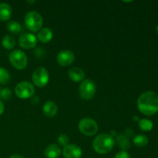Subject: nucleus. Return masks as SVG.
<instances>
[{
	"label": "nucleus",
	"instance_id": "obj_22",
	"mask_svg": "<svg viewBox=\"0 0 158 158\" xmlns=\"http://www.w3.org/2000/svg\"><path fill=\"white\" fill-rule=\"evenodd\" d=\"M10 80V74L4 68H0V84H6Z\"/></svg>",
	"mask_w": 158,
	"mask_h": 158
},
{
	"label": "nucleus",
	"instance_id": "obj_11",
	"mask_svg": "<svg viewBox=\"0 0 158 158\" xmlns=\"http://www.w3.org/2000/svg\"><path fill=\"white\" fill-rule=\"evenodd\" d=\"M63 154L65 158H80L82 157V150L75 144H68L64 147Z\"/></svg>",
	"mask_w": 158,
	"mask_h": 158
},
{
	"label": "nucleus",
	"instance_id": "obj_12",
	"mask_svg": "<svg viewBox=\"0 0 158 158\" xmlns=\"http://www.w3.org/2000/svg\"><path fill=\"white\" fill-rule=\"evenodd\" d=\"M68 76L72 81L79 83L83 80L85 77V73L81 68L73 67L68 71Z\"/></svg>",
	"mask_w": 158,
	"mask_h": 158
},
{
	"label": "nucleus",
	"instance_id": "obj_20",
	"mask_svg": "<svg viewBox=\"0 0 158 158\" xmlns=\"http://www.w3.org/2000/svg\"><path fill=\"white\" fill-rule=\"evenodd\" d=\"M7 29L10 32L14 34H17L21 31L22 26L19 23L15 21H11L7 24Z\"/></svg>",
	"mask_w": 158,
	"mask_h": 158
},
{
	"label": "nucleus",
	"instance_id": "obj_7",
	"mask_svg": "<svg viewBox=\"0 0 158 158\" xmlns=\"http://www.w3.org/2000/svg\"><path fill=\"white\" fill-rule=\"evenodd\" d=\"M15 95L20 99H27L32 97L35 94L33 85L27 81H23L16 85L15 88Z\"/></svg>",
	"mask_w": 158,
	"mask_h": 158
},
{
	"label": "nucleus",
	"instance_id": "obj_8",
	"mask_svg": "<svg viewBox=\"0 0 158 158\" xmlns=\"http://www.w3.org/2000/svg\"><path fill=\"white\" fill-rule=\"evenodd\" d=\"M32 80L34 84L39 87H43L49 82V73L44 67H38L33 71Z\"/></svg>",
	"mask_w": 158,
	"mask_h": 158
},
{
	"label": "nucleus",
	"instance_id": "obj_21",
	"mask_svg": "<svg viewBox=\"0 0 158 158\" xmlns=\"http://www.w3.org/2000/svg\"><path fill=\"white\" fill-rule=\"evenodd\" d=\"M139 127L143 131H150L153 128V123L148 119H142L139 121Z\"/></svg>",
	"mask_w": 158,
	"mask_h": 158
},
{
	"label": "nucleus",
	"instance_id": "obj_29",
	"mask_svg": "<svg viewBox=\"0 0 158 158\" xmlns=\"http://www.w3.org/2000/svg\"><path fill=\"white\" fill-rule=\"evenodd\" d=\"M0 93H1V87H0Z\"/></svg>",
	"mask_w": 158,
	"mask_h": 158
},
{
	"label": "nucleus",
	"instance_id": "obj_2",
	"mask_svg": "<svg viewBox=\"0 0 158 158\" xmlns=\"http://www.w3.org/2000/svg\"><path fill=\"white\" fill-rule=\"evenodd\" d=\"M115 144V140L112 135L106 134H100L93 141L94 151L100 154H105L112 151Z\"/></svg>",
	"mask_w": 158,
	"mask_h": 158
},
{
	"label": "nucleus",
	"instance_id": "obj_1",
	"mask_svg": "<svg viewBox=\"0 0 158 158\" xmlns=\"http://www.w3.org/2000/svg\"><path fill=\"white\" fill-rule=\"evenodd\" d=\"M137 106L140 113L151 116L158 112V96L154 91H146L139 97Z\"/></svg>",
	"mask_w": 158,
	"mask_h": 158
},
{
	"label": "nucleus",
	"instance_id": "obj_27",
	"mask_svg": "<svg viewBox=\"0 0 158 158\" xmlns=\"http://www.w3.org/2000/svg\"><path fill=\"white\" fill-rule=\"evenodd\" d=\"M9 158H24V157H22L21 155H19V154H13V155L11 156Z\"/></svg>",
	"mask_w": 158,
	"mask_h": 158
},
{
	"label": "nucleus",
	"instance_id": "obj_15",
	"mask_svg": "<svg viewBox=\"0 0 158 158\" xmlns=\"http://www.w3.org/2000/svg\"><path fill=\"white\" fill-rule=\"evenodd\" d=\"M45 156L46 158H58L61 154V150L56 144H50L45 150Z\"/></svg>",
	"mask_w": 158,
	"mask_h": 158
},
{
	"label": "nucleus",
	"instance_id": "obj_13",
	"mask_svg": "<svg viewBox=\"0 0 158 158\" xmlns=\"http://www.w3.org/2000/svg\"><path fill=\"white\" fill-rule=\"evenodd\" d=\"M43 113L47 117H53L54 116L56 115L57 111H58V107L56 103L52 101H47L45 103L43 107Z\"/></svg>",
	"mask_w": 158,
	"mask_h": 158
},
{
	"label": "nucleus",
	"instance_id": "obj_24",
	"mask_svg": "<svg viewBox=\"0 0 158 158\" xmlns=\"http://www.w3.org/2000/svg\"><path fill=\"white\" fill-rule=\"evenodd\" d=\"M69 141V137L66 134H60L58 137V142L62 146H66Z\"/></svg>",
	"mask_w": 158,
	"mask_h": 158
},
{
	"label": "nucleus",
	"instance_id": "obj_14",
	"mask_svg": "<svg viewBox=\"0 0 158 158\" xmlns=\"http://www.w3.org/2000/svg\"><path fill=\"white\" fill-rule=\"evenodd\" d=\"M12 8L8 3H0V20L7 21L12 16Z\"/></svg>",
	"mask_w": 158,
	"mask_h": 158
},
{
	"label": "nucleus",
	"instance_id": "obj_23",
	"mask_svg": "<svg viewBox=\"0 0 158 158\" xmlns=\"http://www.w3.org/2000/svg\"><path fill=\"white\" fill-rule=\"evenodd\" d=\"M11 95H12V92L9 89H7V88H5V89H2L1 93H0V97L1 99L4 100H7L10 98Z\"/></svg>",
	"mask_w": 158,
	"mask_h": 158
},
{
	"label": "nucleus",
	"instance_id": "obj_5",
	"mask_svg": "<svg viewBox=\"0 0 158 158\" xmlns=\"http://www.w3.org/2000/svg\"><path fill=\"white\" fill-rule=\"evenodd\" d=\"M9 59L11 64L17 69H23L27 66V56L24 52L19 49L12 51L9 54Z\"/></svg>",
	"mask_w": 158,
	"mask_h": 158
},
{
	"label": "nucleus",
	"instance_id": "obj_9",
	"mask_svg": "<svg viewBox=\"0 0 158 158\" xmlns=\"http://www.w3.org/2000/svg\"><path fill=\"white\" fill-rule=\"evenodd\" d=\"M75 60V55L70 50L64 49L60 51L56 56L57 63L62 66H67L72 64Z\"/></svg>",
	"mask_w": 158,
	"mask_h": 158
},
{
	"label": "nucleus",
	"instance_id": "obj_10",
	"mask_svg": "<svg viewBox=\"0 0 158 158\" xmlns=\"http://www.w3.org/2000/svg\"><path fill=\"white\" fill-rule=\"evenodd\" d=\"M37 43V39L32 33H25L19 39V44L22 48L26 49H32Z\"/></svg>",
	"mask_w": 158,
	"mask_h": 158
},
{
	"label": "nucleus",
	"instance_id": "obj_25",
	"mask_svg": "<svg viewBox=\"0 0 158 158\" xmlns=\"http://www.w3.org/2000/svg\"><path fill=\"white\" fill-rule=\"evenodd\" d=\"M114 158H131V157L126 151H121L116 154Z\"/></svg>",
	"mask_w": 158,
	"mask_h": 158
},
{
	"label": "nucleus",
	"instance_id": "obj_28",
	"mask_svg": "<svg viewBox=\"0 0 158 158\" xmlns=\"http://www.w3.org/2000/svg\"><path fill=\"white\" fill-rule=\"evenodd\" d=\"M127 131H131V132H132V131H131V129H127ZM125 136H127V137H128V136H130V133L128 132L127 135H125Z\"/></svg>",
	"mask_w": 158,
	"mask_h": 158
},
{
	"label": "nucleus",
	"instance_id": "obj_17",
	"mask_svg": "<svg viewBox=\"0 0 158 158\" xmlns=\"http://www.w3.org/2000/svg\"><path fill=\"white\" fill-rule=\"evenodd\" d=\"M2 44L3 47L6 49H13L14 46L15 45V39L10 35H6L2 38Z\"/></svg>",
	"mask_w": 158,
	"mask_h": 158
},
{
	"label": "nucleus",
	"instance_id": "obj_6",
	"mask_svg": "<svg viewBox=\"0 0 158 158\" xmlns=\"http://www.w3.org/2000/svg\"><path fill=\"white\" fill-rule=\"evenodd\" d=\"M80 132L87 137L95 135L98 131V124L95 120L90 118H83L78 125Z\"/></svg>",
	"mask_w": 158,
	"mask_h": 158
},
{
	"label": "nucleus",
	"instance_id": "obj_18",
	"mask_svg": "<svg viewBox=\"0 0 158 158\" xmlns=\"http://www.w3.org/2000/svg\"><path fill=\"white\" fill-rule=\"evenodd\" d=\"M117 143H118L119 146L121 149L123 150H127L129 149L130 147H131V143H130L129 139L127 138V137L125 135H119L117 137Z\"/></svg>",
	"mask_w": 158,
	"mask_h": 158
},
{
	"label": "nucleus",
	"instance_id": "obj_4",
	"mask_svg": "<svg viewBox=\"0 0 158 158\" xmlns=\"http://www.w3.org/2000/svg\"><path fill=\"white\" fill-rule=\"evenodd\" d=\"M96 90L97 86L95 83L89 79L83 80L79 86V94L80 97L85 100H91L95 95Z\"/></svg>",
	"mask_w": 158,
	"mask_h": 158
},
{
	"label": "nucleus",
	"instance_id": "obj_26",
	"mask_svg": "<svg viewBox=\"0 0 158 158\" xmlns=\"http://www.w3.org/2000/svg\"><path fill=\"white\" fill-rule=\"evenodd\" d=\"M4 112V104H3L2 101L0 100V115L3 114Z\"/></svg>",
	"mask_w": 158,
	"mask_h": 158
},
{
	"label": "nucleus",
	"instance_id": "obj_16",
	"mask_svg": "<svg viewBox=\"0 0 158 158\" xmlns=\"http://www.w3.org/2000/svg\"><path fill=\"white\" fill-rule=\"evenodd\" d=\"M52 31L49 28H44L39 32L38 39L43 43H47L52 40Z\"/></svg>",
	"mask_w": 158,
	"mask_h": 158
},
{
	"label": "nucleus",
	"instance_id": "obj_19",
	"mask_svg": "<svg viewBox=\"0 0 158 158\" xmlns=\"http://www.w3.org/2000/svg\"><path fill=\"white\" fill-rule=\"evenodd\" d=\"M133 141H134V143L137 147L143 148V147H145L148 143V138L145 135L140 134V135L136 136L134 140H133Z\"/></svg>",
	"mask_w": 158,
	"mask_h": 158
},
{
	"label": "nucleus",
	"instance_id": "obj_3",
	"mask_svg": "<svg viewBox=\"0 0 158 158\" xmlns=\"http://www.w3.org/2000/svg\"><path fill=\"white\" fill-rule=\"evenodd\" d=\"M25 24L29 30L37 32L40 30L43 25V19L36 11H31L25 16Z\"/></svg>",
	"mask_w": 158,
	"mask_h": 158
}]
</instances>
